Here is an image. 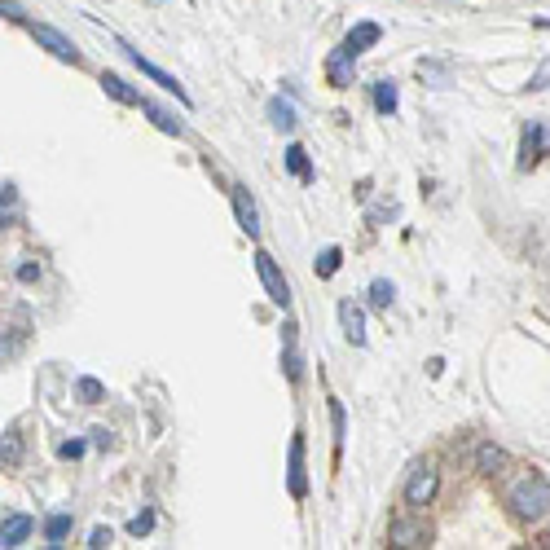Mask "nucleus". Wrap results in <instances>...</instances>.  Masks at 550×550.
<instances>
[{
  "label": "nucleus",
  "instance_id": "obj_15",
  "mask_svg": "<svg viewBox=\"0 0 550 550\" xmlns=\"http://www.w3.org/2000/svg\"><path fill=\"white\" fill-rule=\"evenodd\" d=\"M396 106H401V93H396L392 80H379L374 84V110L379 115H396Z\"/></svg>",
  "mask_w": 550,
  "mask_h": 550
},
{
  "label": "nucleus",
  "instance_id": "obj_27",
  "mask_svg": "<svg viewBox=\"0 0 550 550\" xmlns=\"http://www.w3.org/2000/svg\"><path fill=\"white\" fill-rule=\"evenodd\" d=\"M110 542H115V533H110V528H93V533H88V546H93V550H106Z\"/></svg>",
  "mask_w": 550,
  "mask_h": 550
},
{
  "label": "nucleus",
  "instance_id": "obj_11",
  "mask_svg": "<svg viewBox=\"0 0 550 550\" xmlns=\"http://www.w3.org/2000/svg\"><path fill=\"white\" fill-rule=\"evenodd\" d=\"M36 533V520H31V515H5V520H0V546L5 550H14V546H22L27 542V537Z\"/></svg>",
  "mask_w": 550,
  "mask_h": 550
},
{
  "label": "nucleus",
  "instance_id": "obj_17",
  "mask_svg": "<svg viewBox=\"0 0 550 550\" xmlns=\"http://www.w3.org/2000/svg\"><path fill=\"white\" fill-rule=\"evenodd\" d=\"M141 110H146V115L154 119V128H163V132H172V137H181V119L172 115V110H163V106H154V102H141Z\"/></svg>",
  "mask_w": 550,
  "mask_h": 550
},
{
  "label": "nucleus",
  "instance_id": "obj_21",
  "mask_svg": "<svg viewBox=\"0 0 550 550\" xmlns=\"http://www.w3.org/2000/svg\"><path fill=\"white\" fill-rule=\"evenodd\" d=\"M75 396H80L84 405H97V401L106 396V383H102V379H88V374H84V379L75 383Z\"/></svg>",
  "mask_w": 550,
  "mask_h": 550
},
{
  "label": "nucleus",
  "instance_id": "obj_8",
  "mask_svg": "<svg viewBox=\"0 0 550 550\" xmlns=\"http://www.w3.org/2000/svg\"><path fill=\"white\" fill-rule=\"evenodd\" d=\"M379 36H383V31H379V22H357V27L348 31L344 44H339L335 53H339V58H348V62H357L361 53L370 49V44H379Z\"/></svg>",
  "mask_w": 550,
  "mask_h": 550
},
{
  "label": "nucleus",
  "instance_id": "obj_10",
  "mask_svg": "<svg viewBox=\"0 0 550 550\" xmlns=\"http://www.w3.org/2000/svg\"><path fill=\"white\" fill-rule=\"evenodd\" d=\"M286 484H291V498L308 493V471H304V436L291 440V454H286Z\"/></svg>",
  "mask_w": 550,
  "mask_h": 550
},
{
  "label": "nucleus",
  "instance_id": "obj_12",
  "mask_svg": "<svg viewBox=\"0 0 550 550\" xmlns=\"http://www.w3.org/2000/svg\"><path fill=\"white\" fill-rule=\"evenodd\" d=\"M339 326H344V339H348V344H366V313H361V308L357 304H352V300H344V304H339Z\"/></svg>",
  "mask_w": 550,
  "mask_h": 550
},
{
  "label": "nucleus",
  "instance_id": "obj_29",
  "mask_svg": "<svg viewBox=\"0 0 550 550\" xmlns=\"http://www.w3.org/2000/svg\"><path fill=\"white\" fill-rule=\"evenodd\" d=\"M58 454H62L66 462H75V458H84V440H66V445L58 449Z\"/></svg>",
  "mask_w": 550,
  "mask_h": 550
},
{
  "label": "nucleus",
  "instance_id": "obj_25",
  "mask_svg": "<svg viewBox=\"0 0 550 550\" xmlns=\"http://www.w3.org/2000/svg\"><path fill=\"white\" fill-rule=\"evenodd\" d=\"M330 423H335V454L344 449V405L330 401Z\"/></svg>",
  "mask_w": 550,
  "mask_h": 550
},
{
  "label": "nucleus",
  "instance_id": "obj_16",
  "mask_svg": "<svg viewBox=\"0 0 550 550\" xmlns=\"http://www.w3.org/2000/svg\"><path fill=\"white\" fill-rule=\"evenodd\" d=\"M269 124L282 128V132H291L295 124H300V119H295V106L282 102V97H273V102H269Z\"/></svg>",
  "mask_w": 550,
  "mask_h": 550
},
{
  "label": "nucleus",
  "instance_id": "obj_28",
  "mask_svg": "<svg viewBox=\"0 0 550 550\" xmlns=\"http://www.w3.org/2000/svg\"><path fill=\"white\" fill-rule=\"evenodd\" d=\"M0 14H5L9 22H22V18H27V9H22L18 0H0Z\"/></svg>",
  "mask_w": 550,
  "mask_h": 550
},
{
  "label": "nucleus",
  "instance_id": "obj_3",
  "mask_svg": "<svg viewBox=\"0 0 550 550\" xmlns=\"http://www.w3.org/2000/svg\"><path fill=\"white\" fill-rule=\"evenodd\" d=\"M550 154V128L542 124V119H533V124L524 128V137H520V172H528V168H537V163H542Z\"/></svg>",
  "mask_w": 550,
  "mask_h": 550
},
{
  "label": "nucleus",
  "instance_id": "obj_30",
  "mask_svg": "<svg viewBox=\"0 0 550 550\" xmlns=\"http://www.w3.org/2000/svg\"><path fill=\"white\" fill-rule=\"evenodd\" d=\"M528 88H533V93H537V88H550V62L542 66V71H537L533 75V80H528Z\"/></svg>",
  "mask_w": 550,
  "mask_h": 550
},
{
  "label": "nucleus",
  "instance_id": "obj_24",
  "mask_svg": "<svg viewBox=\"0 0 550 550\" xmlns=\"http://www.w3.org/2000/svg\"><path fill=\"white\" fill-rule=\"evenodd\" d=\"M22 339H27V330H22V326H18L9 339H0V366H5V361H9V357H14V352L22 348Z\"/></svg>",
  "mask_w": 550,
  "mask_h": 550
},
{
  "label": "nucleus",
  "instance_id": "obj_20",
  "mask_svg": "<svg viewBox=\"0 0 550 550\" xmlns=\"http://www.w3.org/2000/svg\"><path fill=\"white\" fill-rule=\"evenodd\" d=\"M286 168L300 176V181H313V163H308V150H304V146H291V150H286Z\"/></svg>",
  "mask_w": 550,
  "mask_h": 550
},
{
  "label": "nucleus",
  "instance_id": "obj_22",
  "mask_svg": "<svg viewBox=\"0 0 550 550\" xmlns=\"http://www.w3.org/2000/svg\"><path fill=\"white\" fill-rule=\"evenodd\" d=\"M392 300H396V286L388 278H374L370 282V304L374 308H392Z\"/></svg>",
  "mask_w": 550,
  "mask_h": 550
},
{
  "label": "nucleus",
  "instance_id": "obj_23",
  "mask_svg": "<svg viewBox=\"0 0 550 550\" xmlns=\"http://www.w3.org/2000/svg\"><path fill=\"white\" fill-rule=\"evenodd\" d=\"M339 260H344V251H339V247H326L322 256H317V278H335Z\"/></svg>",
  "mask_w": 550,
  "mask_h": 550
},
{
  "label": "nucleus",
  "instance_id": "obj_6",
  "mask_svg": "<svg viewBox=\"0 0 550 550\" xmlns=\"http://www.w3.org/2000/svg\"><path fill=\"white\" fill-rule=\"evenodd\" d=\"M31 40H36V44H44V49L53 53V58H62V62H71V66H80V62H84V58H80V49H75V44L66 40L62 31L44 27V22H31Z\"/></svg>",
  "mask_w": 550,
  "mask_h": 550
},
{
  "label": "nucleus",
  "instance_id": "obj_1",
  "mask_svg": "<svg viewBox=\"0 0 550 550\" xmlns=\"http://www.w3.org/2000/svg\"><path fill=\"white\" fill-rule=\"evenodd\" d=\"M506 506H511V515L524 524L550 520V480L537 467H520L506 480Z\"/></svg>",
  "mask_w": 550,
  "mask_h": 550
},
{
  "label": "nucleus",
  "instance_id": "obj_18",
  "mask_svg": "<svg viewBox=\"0 0 550 550\" xmlns=\"http://www.w3.org/2000/svg\"><path fill=\"white\" fill-rule=\"evenodd\" d=\"M66 533H71V515H66V511L49 515V524H44V542H49V546H62Z\"/></svg>",
  "mask_w": 550,
  "mask_h": 550
},
{
  "label": "nucleus",
  "instance_id": "obj_26",
  "mask_svg": "<svg viewBox=\"0 0 550 550\" xmlns=\"http://www.w3.org/2000/svg\"><path fill=\"white\" fill-rule=\"evenodd\" d=\"M150 528H154V511H141V515H132V520H128V533L132 537H146Z\"/></svg>",
  "mask_w": 550,
  "mask_h": 550
},
{
  "label": "nucleus",
  "instance_id": "obj_14",
  "mask_svg": "<svg viewBox=\"0 0 550 550\" xmlns=\"http://www.w3.org/2000/svg\"><path fill=\"white\" fill-rule=\"evenodd\" d=\"M0 467H22V432L18 427H9L5 436H0Z\"/></svg>",
  "mask_w": 550,
  "mask_h": 550
},
{
  "label": "nucleus",
  "instance_id": "obj_2",
  "mask_svg": "<svg viewBox=\"0 0 550 550\" xmlns=\"http://www.w3.org/2000/svg\"><path fill=\"white\" fill-rule=\"evenodd\" d=\"M440 493V471L432 458H418L410 467V480H405V506H432Z\"/></svg>",
  "mask_w": 550,
  "mask_h": 550
},
{
  "label": "nucleus",
  "instance_id": "obj_9",
  "mask_svg": "<svg viewBox=\"0 0 550 550\" xmlns=\"http://www.w3.org/2000/svg\"><path fill=\"white\" fill-rule=\"evenodd\" d=\"M229 198H234V216H238V229L247 238H256L260 234V212H256V198H251L247 185H234L229 190Z\"/></svg>",
  "mask_w": 550,
  "mask_h": 550
},
{
  "label": "nucleus",
  "instance_id": "obj_19",
  "mask_svg": "<svg viewBox=\"0 0 550 550\" xmlns=\"http://www.w3.org/2000/svg\"><path fill=\"white\" fill-rule=\"evenodd\" d=\"M502 462H506V454L498 445H480V454H476V467L484 471V476H498L502 471Z\"/></svg>",
  "mask_w": 550,
  "mask_h": 550
},
{
  "label": "nucleus",
  "instance_id": "obj_31",
  "mask_svg": "<svg viewBox=\"0 0 550 550\" xmlns=\"http://www.w3.org/2000/svg\"><path fill=\"white\" fill-rule=\"evenodd\" d=\"M418 75H427V80H436V88L445 84V66H418Z\"/></svg>",
  "mask_w": 550,
  "mask_h": 550
},
{
  "label": "nucleus",
  "instance_id": "obj_13",
  "mask_svg": "<svg viewBox=\"0 0 550 550\" xmlns=\"http://www.w3.org/2000/svg\"><path fill=\"white\" fill-rule=\"evenodd\" d=\"M102 88H106V97H115L119 106H141V93H137V88H132V84L124 80V75L106 71V75H102Z\"/></svg>",
  "mask_w": 550,
  "mask_h": 550
},
{
  "label": "nucleus",
  "instance_id": "obj_32",
  "mask_svg": "<svg viewBox=\"0 0 550 550\" xmlns=\"http://www.w3.org/2000/svg\"><path fill=\"white\" fill-rule=\"evenodd\" d=\"M40 278V264H18V282H36Z\"/></svg>",
  "mask_w": 550,
  "mask_h": 550
},
{
  "label": "nucleus",
  "instance_id": "obj_4",
  "mask_svg": "<svg viewBox=\"0 0 550 550\" xmlns=\"http://www.w3.org/2000/svg\"><path fill=\"white\" fill-rule=\"evenodd\" d=\"M388 546H396V550H423V546H432V528H427L423 520H392L388 524Z\"/></svg>",
  "mask_w": 550,
  "mask_h": 550
},
{
  "label": "nucleus",
  "instance_id": "obj_5",
  "mask_svg": "<svg viewBox=\"0 0 550 550\" xmlns=\"http://www.w3.org/2000/svg\"><path fill=\"white\" fill-rule=\"evenodd\" d=\"M256 273H260L264 291H269V300L278 304V308H291V286H286L282 269H278V264H273L269 251H256Z\"/></svg>",
  "mask_w": 550,
  "mask_h": 550
},
{
  "label": "nucleus",
  "instance_id": "obj_7",
  "mask_svg": "<svg viewBox=\"0 0 550 550\" xmlns=\"http://www.w3.org/2000/svg\"><path fill=\"white\" fill-rule=\"evenodd\" d=\"M119 49H124V53H128V58H132V62H137V71H141V75H150V80H154V84H159V88H163V93H176V102H185V106H190V93H185V88H181V84H176V75H168V71H159V66H154L150 58H141V53H137V49H132V44H119Z\"/></svg>",
  "mask_w": 550,
  "mask_h": 550
}]
</instances>
